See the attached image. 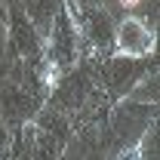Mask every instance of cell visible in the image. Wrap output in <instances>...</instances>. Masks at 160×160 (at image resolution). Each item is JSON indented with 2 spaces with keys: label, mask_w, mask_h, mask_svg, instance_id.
I'll return each instance as SVG.
<instances>
[{
  "label": "cell",
  "mask_w": 160,
  "mask_h": 160,
  "mask_svg": "<svg viewBox=\"0 0 160 160\" xmlns=\"http://www.w3.org/2000/svg\"><path fill=\"white\" fill-rule=\"evenodd\" d=\"M46 102V80L43 77H9L0 74V120L12 129L34 117Z\"/></svg>",
  "instance_id": "2"
},
{
  "label": "cell",
  "mask_w": 160,
  "mask_h": 160,
  "mask_svg": "<svg viewBox=\"0 0 160 160\" xmlns=\"http://www.w3.org/2000/svg\"><path fill=\"white\" fill-rule=\"evenodd\" d=\"M9 142H12V139H9V126L0 120V157L9 154Z\"/></svg>",
  "instance_id": "11"
},
{
  "label": "cell",
  "mask_w": 160,
  "mask_h": 160,
  "mask_svg": "<svg viewBox=\"0 0 160 160\" xmlns=\"http://www.w3.org/2000/svg\"><path fill=\"white\" fill-rule=\"evenodd\" d=\"M132 151H136V157H145V160L160 154V148H157V120H151V123H148V129L139 136V142H136V148H132Z\"/></svg>",
  "instance_id": "10"
},
{
  "label": "cell",
  "mask_w": 160,
  "mask_h": 160,
  "mask_svg": "<svg viewBox=\"0 0 160 160\" xmlns=\"http://www.w3.org/2000/svg\"><path fill=\"white\" fill-rule=\"evenodd\" d=\"M71 3H74V6H92L96 0H71Z\"/></svg>",
  "instance_id": "13"
},
{
  "label": "cell",
  "mask_w": 160,
  "mask_h": 160,
  "mask_svg": "<svg viewBox=\"0 0 160 160\" xmlns=\"http://www.w3.org/2000/svg\"><path fill=\"white\" fill-rule=\"evenodd\" d=\"M3 59H9V65L34 71L46 80V52H43V37L37 34V28L31 25V19L22 12L19 6L9 12L6 19V52ZM49 83V80H46Z\"/></svg>",
  "instance_id": "3"
},
{
  "label": "cell",
  "mask_w": 160,
  "mask_h": 160,
  "mask_svg": "<svg viewBox=\"0 0 160 160\" xmlns=\"http://www.w3.org/2000/svg\"><path fill=\"white\" fill-rule=\"evenodd\" d=\"M3 52H6V19L0 16V65H3Z\"/></svg>",
  "instance_id": "12"
},
{
  "label": "cell",
  "mask_w": 160,
  "mask_h": 160,
  "mask_svg": "<svg viewBox=\"0 0 160 160\" xmlns=\"http://www.w3.org/2000/svg\"><path fill=\"white\" fill-rule=\"evenodd\" d=\"M157 120V105H148V102H136L129 96L117 99V105L111 108V117H108V139L120 142L117 154H132L136 157V142L139 136L148 129V123Z\"/></svg>",
  "instance_id": "4"
},
{
  "label": "cell",
  "mask_w": 160,
  "mask_h": 160,
  "mask_svg": "<svg viewBox=\"0 0 160 160\" xmlns=\"http://www.w3.org/2000/svg\"><path fill=\"white\" fill-rule=\"evenodd\" d=\"M129 99L148 102V105H157V65H151V68L136 80V86L129 89Z\"/></svg>",
  "instance_id": "9"
},
{
  "label": "cell",
  "mask_w": 160,
  "mask_h": 160,
  "mask_svg": "<svg viewBox=\"0 0 160 160\" xmlns=\"http://www.w3.org/2000/svg\"><path fill=\"white\" fill-rule=\"evenodd\" d=\"M80 46H83V37H80V25L74 19V9H71V0L59 3L56 16H52V25L43 37V52H46V80L52 74V80L71 71L80 62Z\"/></svg>",
  "instance_id": "1"
},
{
  "label": "cell",
  "mask_w": 160,
  "mask_h": 160,
  "mask_svg": "<svg viewBox=\"0 0 160 160\" xmlns=\"http://www.w3.org/2000/svg\"><path fill=\"white\" fill-rule=\"evenodd\" d=\"M114 52L120 56H151L154 52V31L136 16H126L114 25Z\"/></svg>",
  "instance_id": "7"
},
{
  "label": "cell",
  "mask_w": 160,
  "mask_h": 160,
  "mask_svg": "<svg viewBox=\"0 0 160 160\" xmlns=\"http://www.w3.org/2000/svg\"><path fill=\"white\" fill-rule=\"evenodd\" d=\"M56 9H59V0H22V12L31 19V25L37 28L40 37H46Z\"/></svg>",
  "instance_id": "8"
},
{
  "label": "cell",
  "mask_w": 160,
  "mask_h": 160,
  "mask_svg": "<svg viewBox=\"0 0 160 160\" xmlns=\"http://www.w3.org/2000/svg\"><path fill=\"white\" fill-rule=\"evenodd\" d=\"M71 9H74V19L80 25V37L86 40V46L96 52V56H108V52H114V25L117 22L111 19V12L99 6V3H92V6H74L71 3Z\"/></svg>",
  "instance_id": "6"
},
{
  "label": "cell",
  "mask_w": 160,
  "mask_h": 160,
  "mask_svg": "<svg viewBox=\"0 0 160 160\" xmlns=\"http://www.w3.org/2000/svg\"><path fill=\"white\" fill-rule=\"evenodd\" d=\"M154 65V59L148 62V56H111V59L105 62L99 68V86L105 89V96L108 99H123V96H129V89L136 86V80L148 71Z\"/></svg>",
  "instance_id": "5"
}]
</instances>
